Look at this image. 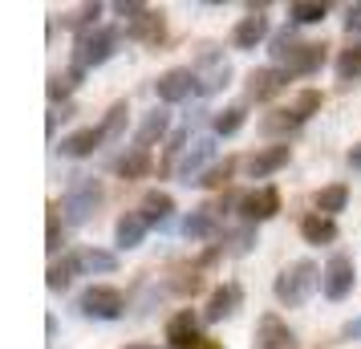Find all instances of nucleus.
I'll return each instance as SVG.
<instances>
[{"label":"nucleus","instance_id":"nucleus-26","mask_svg":"<svg viewBox=\"0 0 361 349\" xmlns=\"http://www.w3.org/2000/svg\"><path fill=\"white\" fill-rule=\"evenodd\" d=\"M147 171H150V150H142V147L126 150V154L114 163V175H118V179H142Z\"/></svg>","mask_w":361,"mask_h":349},{"label":"nucleus","instance_id":"nucleus-8","mask_svg":"<svg viewBox=\"0 0 361 349\" xmlns=\"http://www.w3.org/2000/svg\"><path fill=\"white\" fill-rule=\"evenodd\" d=\"M280 212V191L272 183L256 187V191H247L244 200H240V216L247 224H264V219H272Z\"/></svg>","mask_w":361,"mask_h":349},{"label":"nucleus","instance_id":"nucleus-25","mask_svg":"<svg viewBox=\"0 0 361 349\" xmlns=\"http://www.w3.org/2000/svg\"><path fill=\"white\" fill-rule=\"evenodd\" d=\"M325 66V45H300L296 57L288 61V78H305V73H317V69Z\"/></svg>","mask_w":361,"mask_h":349},{"label":"nucleus","instance_id":"nucleus-23","mask_svg":"<svg viewBox=\"0 0 361 349\" xmlns=\"http://www.w3.org/2000/svg\"><path fill=\"white\" fill-rule=\"evenodd\" d=\"M138 212H142V219H147V224H166V219L175 216V200H171L166 191H147Z\"/></svg>","mask_w":361,"mask_h":349},{"label":"nucleus","instance_id":"nucleus-16","mask_svg":"<svg viewBox=\"0 0 361 349\" xmlns=\"http://www.w3.org/2000/svg\"><path fill=\"white\" fill-rule=\"evenodd\" d=\"M280 166H288V142L256 150V154L247 159V175H252V179H268V175H276Z\"/></svg>","mask_w":361,"mask_h":349},{"label":"nucleus","instance_id":"nucleus-6","mask_svg":"<svg viewBox=\"0 0 361 349\" xmlns=\"http://www.w3.org/2000/svg\"><path fill=\"white\" fill-rule=\"evenodd\" d=\"M231 82V61L215 45H203L199 53V66H195V90L199 94H215Z\"/></svg>","mask_w":361,"mask_h":349},{"label":"nucleus","instance_id":"nucleus-33","mask_svg":"<svg viewBox=\"0 0 361 349\" xmlns=\"http://www.w3.org/2000/svg\"><path fill=\"white\" fill-rule=\"evenodd\" d=\"M268 45H272L268 53H272L276 61H284V66H288V61L296 57V49H300V41H296L293 29H280V33H272V37H268Z\"/></svg>","mask_w":361,"mask_h":349},{"label":"nucleus","instance_id":"nucleus-41","mask_svg":"<svg viewBox=\"0 0 361 349\" xmlns=\"http://www.w3.org/2000/svg\"><path fill=\"white\" fill-rule=\"evenodd\" d=\"M345 33H361V0L345 8Z\"/></svg>","mask_w":361,"mask_h":349},{"label":"nucleus","instance_id":"nucleus-31","mask_svg":"<svg viewBox=\"0 0 361 349\" xmlns=\"http://www.w3.org/2000/svg\"><path fill=\"white\" fill-rule=\"evenodd\" d=\"M244 122H247V110L244 106H228V110H219V114L212 118V126L219 138H228V134H240L244 130Z\"/></svg>","mask_w":361,"mask_h":349},{"label":"nucleus","instance_id":"nucleus-20","mask_svg":"<svg viewBox=\"0 0 361 349\" xmlns=\"http://www.w3.org/2000/svg\"><path fill=\"white\" fill-rule=\"evenodd\" d=\"M166 130H171V114H166V110H150V114L138 122V134H134V142H138L142 150H150Z\"/></svg>","mask_w":361,"mask_h":349},{"label":"nucleus","instance_id":"nucleus-30","mask_svg":"<svg viewBox=\"0 0 361 349\" xmlns=\"http://www.w3.org/2000/svg\"><path fill=\"white\" fill-rule=\"evenodd\" d=\"M98 17H102V4L94 0V4H82V8L66 13V17H61V25H66V29H78V37H85V29L94 33V20H98Z\"/></svg>","mask_w":361,"mask_h":349},{"label":"nucleus","instance_id":"nucleus-34","mask_svg":"<svg viewBox=\"0 0 361 349\" xmlns=\"http://www.w3.org/2000/svg\"><path fill=\"white\" fill-rule=\"evenodd\" d=\"M126 114H130V106L126 102H114L110 110H106V118H102V138H118V134L126 130Z\"/></svg>","mask_w":361,"mask_h":349},{"label":"nucleus","instance_id":"nucleus-18","mask_svg":"<svg viewBox=\"0 0 361 349\" xmlns=\"http://www.w3.org/2000/svg\"><path fill=\"white\" fill-rule=\"evenodd\" d=\"M147 219H142V212H126V216H118V224H114V244L122 252H130V248H138L142 244V235H147Z\"/></svg>","mask_w":361,"mask_h":349},{"label":"nucleus","instance_id":"nucleus-10","mask_svg":"<svg viewBox=\"0 0 361 349\" xmlns=\"http://www.w3.org/2000/svg\"><path fill=\"white\" fill-rule=\"evenodd\" d=\"M212 159H215V138L207 134V138H195V142L187 147V154L179 159V166H175V171H179V179H183V183H199Z\"/></svg>","mask_w":361,"mask_h":349},{"label":"nucleus","instance_id":"nucleus-11","mask_svg":"<svg viewBox=\"0 0 361 349\" xmlns=\"http://www.w3.org/2000/svg\"><path fill=\"white\" fill-rule=\"evenodd\" d=\"M191 90H195V69H187V66L166 69V73H159V82H154L159 102H187Z\"/></svg>","mask_w":361,"mask_h":349},{"label":"nucleus","instance_id":"nucleus-24","mask_svg":"<svg viewBox=\"0 0 361 349\" xmlns=\"http://www.w3.org/2000/svg\"><path fill=\"white\" fill-rule=\"evenodd\" d=\"M345 203H349V187L345 183H329V187H321L317 191V200H312V207L321 212V216H337V212H345Z\"/></svg>","mask_w":361,"mask_h":349},{"label":"nucleus","instance_id":"nucleus-12","mask_svg":"<svg viewBox=\"0 0 361 349\" xmlns=\"http://www.w3.org/2000/svg\"><path fill=\"white\" fill-rule=\"evenodd\" d=\"M260 41H268V17H264V4H252L247 17L231 29V45L235 49H256Z\"/></svg>","mask_w":361,"mask_h":349},{"label":"nucleus","instance_id":"nucleus-28","mask_svg":"<svg viewBox=\"0 0 361 349\" xmlns=\"http://www.w3.org/2000/svg\"><path fill=\"white\" fill-rule=\"evenodd\" d=\"M45 276H49V288H53V293H66L69 284H73V276H78V256L69 252V256H61V260H53Z\"/></svg>","mask_w":361,"mask_h":349},{"label":"nucleus","instance_id":"nucleus-21","mask_svg":"<svg viewBox=\"0 0 361 349\" xmlns=\"http://www.w3.org/2000/svg\"><path fill=\"white\" fill-rule=\"evenodd\" d=\"M300 235H305V244H333L337 240V224L321 212H312V216L300 219Z\"/></svg>","mask_w":361,"mask_h":349},{"label":"nucleus","instance_id":"nucleus-46","mask_svg":"<svg viewBox=\"0 0 361 349\" xmlns=\"http://www.w3.org/2000/svg\"><path fill=\"white\" fill-rule=\"evenodd\" d=\"M199 349H224V345H219V341H203Z\"/></svg>","mask_w":361,"mask_h":349},{"label":"nucleus","instance_id":"nucleus-22","mask_svg":"<svg viewBox=\"0 0 361 349\" xmlns=\"http://www.w3.org/2000/svg\"><path fill=\"white\" fill-rule=\"evenodd\" d=\"M73 256H78V272L82 276H94V272L106 276V272L118 268V256L114 252H102V248H82V252H73Z\"/></svg>","mask_w":361,"mask_h":349},{"label":"nucleus","instance_id":"nucleus-14","mask_svg":"<svg viewBox=\"0 0 361 349\" xmlns=\"http://www.w3.org/2000/svg\"><path fill=\"white\" fill-rule=\"evenodd\" d=\"M293 345H296L293 329H288L276 313H264L260 321H256V349H293Z\"/></svg>","mask_w":361,"mask_h":349},{"label":"nucleus","instance_id":"nucleus-40","mask_svg":"<svg viewBox=\"0 0 361 349\" xmlns=\"http://www.w3.org/2000/svg\"><path fill=\"white\" fill-rule=\"evenodd\" d=\"M199 272H179V276H175V281H171V288H175V293H195L199 288Z\"/></svg>","mask_w":361,"mask_h":349},{"label":"nucleus","instance_id":"nucleus-45","mask_svg":"<svg viewBox=\"0 0 361 349\" xmlns=\"http://www.w3.org/2000/svg\"><path fill=\"white\" fill-rule=\"evenodd\" d=\"M122 349H159V345H147V341H134V345H122Z\"/></svg>","mask_w":361,"mask_h":349},{"label":"nucleus","instance_id":"nucleus-7","mask_svg":"<svg viewBox=\"0 0 361 349\" xmlns=\"http://www.w3.org/2000/svg\"><path fill=\"white\" fill-rule=\"evenodd\" d=\"M353 281H357V268H353V256H345V252H337V256H329L325 272H321V293H325L329 300H345L349 293H353Z\"/></svg>","mask_w":361,"mask_h":349},{"label":"nucleus","instance_id":"nucleus-39","mask_svg":"<svg viewBox=\"0 0 361 349\" xmlns=\"http://www.w3.org/2000/svg\"><path fill=\"white\" fill-rule=\"evenodd\" d=\"M252 244H256V232H252V228H244V232H235V235H231L228 252H235V256H244V252L252 248Z\"/></svg>","mask_w":361,"mask_h":349},{"label":"nucleus","instance_id":"nucleus-43","mask_svg":"<svg viewBox=\"0 0 361 349\" xmlns=\"http://www.w3.org/2000/svg\"><path fill=\"white\" fill-rule=\"evenodd\" d=\"M349 166H353V171H361V142L349 150Z\"/></svg>","mask_w":361,"mask_h":349},{"label":"nucleus","instance_id":"nucleus-27","mask_svg":"<svg viewBox=\"0 0 361 349\" xmlns=\"http://www.w3.org/2000/svg\"><path fill=\"white\" fill-rule=\"evenodd\" d=\"M300 126V118H296V110H272L268 118H260V130L268 134V138H288V134Z\"/></svg>","mask_w":361,"mask_h":349},{"label":"nucleus","instance_id":"nucleus-13","mask_svg":"<svg viewBox=\"0 0 361 349\" xmlns=\"http://www.w3.org/2000/svg\"><path fill=\"white\" fill-rule=\"evenodd\" d=\"M166 341L171 349H199L203 337H199V317L191 309H179V313L166 321Z\"/></svg>","mask_w":361,"mask_h":349},{"label":"nucleus","instance_id":"nucleus-42","mask_svg":"<svg viewBox=\"0 0 361 349\" xmlns=\"http://www.w3.org/2000/svg\"><path fill=\"white\" fill-rule=\"evenodd\" d=\"M341 337H345V341H357V337H361V317L345 321V325H341Z\"/></svg>","mask_w":361,"mask_h":349},{"label":"nucleus","instance_id":"nucleus-1","mask_svg":"<svg viewBox=\"0 0 361 349\" xmlns=\"http://www.w3.org/2000/svg\"><path fill=\"white\" fill-rule=\"evenodd\" d=\"M321 272H325V268H317L312 260H296V264H288L276 276V300L280 305H288V309L305 305V300L321 288Z\"/></svg>","mask_w":361,"mask_h":349},{"label":"nucleus","instance_id":"nucleus-29","mask_svg":"<svg viewBox=\"0 0 361 349\" xmlns=\"http://www.w3.org/2000/svg\"><path fill=\"white\" fill-rule=\"evenodd\" d=\"M288 17H293V25H317V20L329 17V4L325 0H293Z\"/></svg>","mask_w":361,"mask_h":349},{"label":"nucleus","instance_id":"nucleus-36","mask_svg":"<svg viewBox=\"0 0 361 349\" xmlns=\"http://www.w3.org/2000/svg\"><path fill=\"white\" fill-rule=\"evenodd\" d=\"M231 171H235V159H224V163H212L207 171H203V179H199V187H228Z\"/></svg>","mask_w":361,"mask_h":349},{"label":"nucleus","instance_id":"nucleus-37","mask_svg":"<svg viewBox=\"0 0 361 349\" xmlns=\"http://www.w3.org/2000/svg\"><path fill=\"white\" fill-rule=\"evenodd\" d=\"M321 106H325V94H321V90H300V94H296V118H300V122H305V118H312L317 114V110H321Z\"/></svg>","mask_w":361,"mask_h":349},{"label":"nucleus","instance_id":"nucleus-38","mask_svg":"<svg viewBox=\"0 0 361 349\" xmlns=\"http://www.w3.org/2000/svg\"><path fill=\"white\" fill-rule=\"evenodd\" d=\"M78 78H82L78 69H66V73H53V78H49V98H53V102H57V98H69V94L78 90Z\"/></svg>","mask_w":361,"mask_h":349},{"label":"nucleus","instance_id":"nucleus-35","mask_svg":"<svg viewBox=\"0 0 361 349\" xmlns=\"http://www.w3.org/2000/svg\"><path fill=\"white\" fill-rule=\"evenodd\" d=\"M45 248L57 256L61 252V203H49V219H45Z\"/></svg>","mask_w":361,"mask_h":349},{"label":"nucleus","instance_id":"nucleus-9","mask_svg":"<svg viewBox=\"0 0 361 349\" xmlns=\"http://www.w3.org/2000/svg\"><path fill=\"white\" fill-rule=\"evenodd\" d=\"M288 85V69H276V66H264V69H252L247 73V102H272Z\"/></svg>","mask_w":361,"mask_h":349},{"label":"nucleus","instance_id":"nucleus-2","mask_svg":"<svg viewBox=\"0 0 361 349\" xmlns=\"http://www.w3.org/2000/svg\"><path fill=\"white\" fill-rule=\"evenodd\" d=\"M102 200H106V187L94 175H78L73 187L66 191V200H61V216L69 224H90V216L102 207Z\"/></svg>","mask_w":361,"mask_h":349},{"label":"nucleus","instance_id":"nucleus-5","mask_svg":"<svg viewBox=\"0 0 361 349\" xmlns=\"http://www.w3.org/2000/svg\"><path fill=\"white\" fill-rule=\"evenodd\" d=\"M78 309H82V317H94V321H114L126 309V297L118 288H110V284H90L78 297Z\"/></svg>","mask_w":361,"mask_h":349},{"label":"nucleus","instance_id":"nucleus-17","mask_svg":"<svg viewBox=\"0 0 361 349\" xmlns=\"http://www.w3.org/2000/svg\"><path fill=\"white\" fill-rule=\"evenodd\" d=\"M215 228H219V207L215 203H199L195 212L183 219V235L187 240H207Z\"/></svg>","mask_w":361,"mask_h":349},{"label":"nucleus","instance_id":"nucleus-15","mask_svg":"<svg viewBox=\"0 0 361 349\" xmlns=\"http://www.w3.org/2000/svg\"><path fill=\"white\" fill-rule=\"evenodd\" d=\"M240 300H244V288L235 281L219 284L212 297H207V309H203V321H224V317H231L235 309H240Z\"/></svg>","mask_w":361,"mask_h":349},{"label":"nucleus","instance_id":"nucleus-32","mask_svg":"<svg viewBox=\"0 0 361 349\" xmlns=\"http://www.w3.org/2000/svg\"><path fill=\"white\" fill-rule=\"evenodd\" d=\"M337 78H341V85L361 78V41H353L349 49H341V57H337Z\"/></svg>","mask_w":361,"mask_h":349},{"label":"nucleus","instance_id":"nucleus-4","mask_svg":"<svg viewBox=\"0 0 361 349\" xmlns=\"http://www.w3.org/2000/svg\"><path fill=\"white\" fill-rule=\"evenodd\" d=\"M118 17L126 20V33L138 37V41H150V45H159V41H163V13H154L150 4L122 0V4H118Z\"/></svg>","mask_w":361,"mask_h":349},{"label":"nucleus","instance_id":"nucleus-44","mask_svg":"<svg viewBox=\"0 0 361 349\" xmlns=\"http://www.w3.org/2000/svg\"><path fill=\"white\" fill-rule=\"evenodd\" d=\"M45 337H49V341L57 337V317H45Z\"/></svg>","mask_w":361,"mask_h":349},{"label":"nucleus","instance_id":"nucleus-19","mask_svg":"<svg viewBox=\"0 0 361 349\" xmlns=\"http://www.w3.org/2000/svg\"><path fill=\"white\" fill-rule=\"evenodd\" d=\"M98 142H102V130H98V126H82V130L66 134L57 150H61L66 159H85V154H94V150H98Z\"/></svg>","mask_w":361,"mask_h":349},{"label":"nucleus","instance_id":"nucleus-3","mask_svg":"<svg viewBox=\"0 0 361 349\" xmlns=\"http://www.w3.org/2000/svg\"><path fill=\"white\" fill-rule=\"evenodd\" d=\"M118 49V33L114 29H94V33L78 37V49H73V69L85 73V69L94 66H106Z\"/></svg>","mask_w":361,"mask_h":349}]
</instances>
